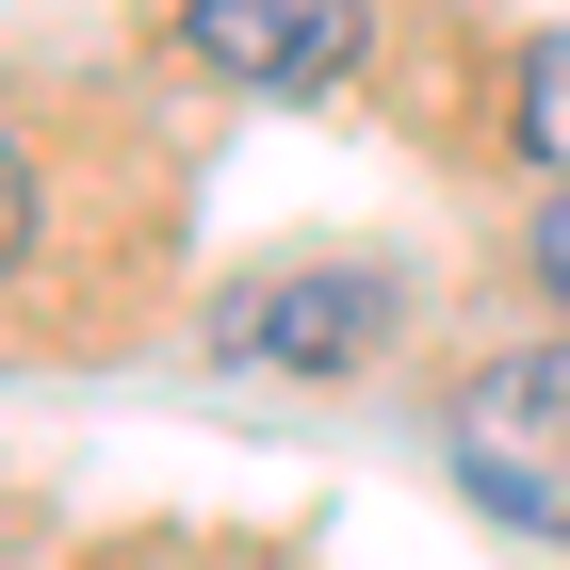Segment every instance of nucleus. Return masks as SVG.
<instances>
[{"label": "nucleus", "instance_id": "obj_5", "mask_svg": "<svg viewBox=\"0 0 570 570\" xmlns=\"http://www.w3.org/2000/svg\"><path fill=\"white\" fill-rule=\"evenodd\" d=\"M538 277H554V309H570V179L538 196Z\"/></svg>", "mask_w": 570, "mask_h": 570}, {"label": "nucleus", "instance_id": "obj_6", "mask_svg": "<svg viewBox=\"0 0 570 570\" xmlns=\"http://www.w3.org/2000/svg\"><path fill=\"white\" fill-rule=\"evenodd\" d=\"M17 245H33V164L0 147V262H17Z\"/></svg>", "mask_w": 570, "mask_h": 570}, {"label": "nucleus", "instance_id": "obj_1", "mask_svg": "<svg viewBox=\"0 0 570 570\" xmlns=\"http://www.w3.org/2000/svg\"><path fill=\"white\" fill-rule=\"evenodd\" d=\"M392 343V277L375 262H277L213 294V358L228 375H343V358Z\"/></svg>", "mask_w": 570, "mask_h": 570}, {"label": "nucleus", "instance_id": "obj_2", "mask_svg": "<svg viewBox=\"0 0 570 570\" xmlns=\"http://www.w3.org/2000/svg\"><path fill=\"white\" fill-rule=\"evenodd\" d=\"M358 33H375V0H179V49H196L213 82H262V98L343 82Z\"/></svg>", "mask_w": 570, "mask_h": 570}, {"label": "nucleus", "instance_id": "obj_3", "mask_svg": "<svg viewBox=\"0 0 570 570\" xmlns=\"http://www.w3.org/2000/svg\"><path fill=\"white\" fill-rule=\"evenodd\" d=\"M538 456H570V343L505 358V375L473 392V440H456V473H473L505 522H570V489L538 473Z\"/></svg>", "mask_w": 570, "mask_h": 570}, {"label": "nucleus", "instance_id": "obj_4", "mask_svg": "<svg viewBox=\"0 0 570 570\" xmlns=\"http://www.w3.org/2000/svg\"><path fill=\"white\" fill-rule=\"evenodd\" d=\"M522 147H538V179H570V33L522 66Z\"/></svg>", "mask_w": 570, "mask_h": 570}]
</instances>
